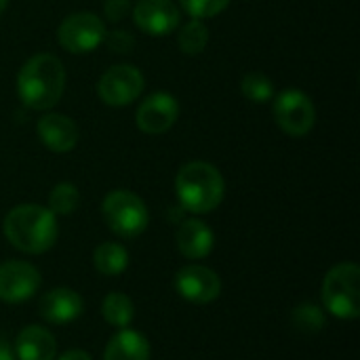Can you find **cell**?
I'll return each mask as SVG.
<instances>
[{"label": "cell", "mask_w": 360, "mask_h": 360, "mask_svg": "<svg viewBox=\"0 0 360 360\" xmlns=\"http://www.w3.org/2000/svg\"><path fill=\"white\" fill-rule=\"evenodd\" d=\"M101 215L108 228L122 238L139 236L150 221L146 202L129 190L110 192L101 202Z\"/></svg>", "instance_id": "obj_5"}, {"label": "cell", "mask_w": 360, "mask_h": 360, "mask_svg": "<svg viewBox=\"0 0 360 360\" xmlns=\"http://www.w3.org/2000/svg\"><path fill=\"white\" fill-rule=\"evenodd\" d=\"M175 192L179 205L190 213L215 211L226 194V181L217 167L205 160H192L184 165L175 175Z\"/></svg>", "instance_id": "obj_3"}, {"label": "cell", "mask_w": 360, "mask_h": 360, "mask_svg": "<svg viewBox=\"0 0 360 360\" xmlns=\"http://www.w3.org/2000/svg\"><path fill=\"white\" fill-rule=\"evenodd\" d=\"M293 325L297 327V331L314 335L323 329L325 325V314L319 306L314 304H304L300 308H295L293 312Z\"/></svg>", "instance_id": "obj_23"}, {"label": "cell", "mask_w": 360, "mask_h": 360, "mask_svg": "<svg viewBox=\"0 0 360 360\" xmlns=\"http://www.w3.org/2000/svg\"><path fill=\"white\" fill-rule=\"evenodd\" d=\"M59 44L74 55H86L101 46L105 40V23L99 15L80 11L68 15L57 27Z\"/></svg>", "instance_id": "obj_6"}, {"label": "cell", "mask_w": 360, "mask_h": 360, "mask_svg": "<svg viewBox=\"0 0 360 360\" xmlns=\"http://www.w3.org/2000/svg\"><path fill=\"white\" fill-rule=\"evenodd\" d=\"M131 11V0H105L103 2V17L110 23L122 21Z\"/></svg>", "instance_id": "obj_26"}, {"label": "cell", "mask_w": 360, "mask_h": 360, "mask_svg": "<svg viewBox=\"0 0 360 360\" xmlns=\"http://www.w3.org/2000/svg\"><path fill=\"white\" fill-rule=\"evenodd\" d=\"M80 205V192L74 184L61 181L49 194V211L53 215H72Z\"/></svg>", "instance_id": "obj_21"}, {"label": "cell", "mask_w": 360, "mask_h": 360, "mask_svg": "<svg viewBox=\"0 0 360 360\" xmlns=\"http://www.w3.org/2000/svg\"><path fill=\"white\" fill-rule=\"evenodd\" d=\"M177 42L179 49L186 55H198L205 51L207 42H209V30L202 23V19H190L177 34Z\"/></svg>", "instance_id": "obj_20"}, {"label": "cell", "mask_w": 360, "mask_h": 360, "mask_svg": "<svg viewBox=\"0 0 360 360\" xmlns=\"http://www.w3.org/2000/svg\"><path fill=\"white\" fill-rule=\"evenodd\" d=\"M179 19L181 13L173 0H139L133 6V21L148 36L173 34Z\"/></svg>", "instance_id": "obj_12"}, {"label": "cell", "mask_w": 360, "mask_h": 360, "mask_svg": "<svg viewBox=\"0 0 360 360\" xmlns=\"http://www.w3.org/2000/svg\"><path fill=\"white\" fill-rule=\"evenodd\" d=\"M103 42H108V46L114 53H131L133 46H135V38L127 30H114V32L105 34V40Z\"/></svg>", "instance_id": "obj_25"}, {"label": "cell", "mask_w": 360, "mask_h": 360, "mask_svg": "<svg viewBox=\"0 0 360 360\" xmlns=\"http://www.w3.org/2000/svg\"><path fill=\"white\" fill-rule=\"evenodd\" d=\"M272 114L276 124L291 137H306L316 122V108L300 89L278 93L272 103Z\"/></svg>", "instance_id": "obj_7"}, {"label": "cell", "mask_w": 360, "mask_h": 360, "mask_svg": "<svg viewBox=\"0 0 360 360\" xmlns=\"http://www.w3.org/2000/svg\"><path fill=\"white\" fill-rule=\"evenodd\" d=\"M65 68L59 57L38 53L30 57L17 74V95L23 105L36 112L51 110L63 95Z\"/></svg>", "instance_id": "obj_1"}, {"label": "cell", "mask_w": 360, "mask_h": 360, "mask_svg": "<svg viewBox=\"0 0 360 360\" xmlns=\"http://www.w3.org/2000/svg\"><path fill=\"white\" fill-rule=\"evenodd\" d=\"M0 360H17L15 350L11 348V344L4 338H0Z\"/></svg>", "instance_id": "obj_27"}, {"label": "cell", "mask_w": 360, "mask_h": 360, "mask_svg": "<svg viewBox=\"0 0 360 360\" xmlns=\"http://www.w3.org/2000/svg\"><path fill=\"white\" fill-rule=\"evenodd\" d=\"M15 356L19 360H55L57 342L51 331L40 325H30L15 340Z\"/></svg>", "instance_id": "obj_16"}, {"label": "cell", "mask_w": 360, "mask_h": 360, "mask_svg": "<svg viewBox=\"0 0 360 360\" xmlns=\"http://www.w3.org/2000/svg\"><path fill=\"white\" fill-rule=\"evenodd\" d=\"M6 6H8V0H0V15L6 11Z\"/></svg>", "instance_id": "obj_29"}, {"label": "cell", "mask_w": 360, "mask_h": 360, "mask_svg": "<svg viewBox=\"0 0 360 360\" xmlns=\"http://www.w3.org/2000/svg\"><path fill=\"white\" fill-rule=\"evenodd\" d=\"M40 141L55 154H65L78 143V127L65 114L49 112L36 124Z\"/></svg>", "instance_id": "obj_13"}, {"label": "cell", "mask_w": 360, "mask_h": 360, "mask_svg": "<svg viewBox=\"0 0 360 360\" xmlns=\"http://www.w3.org/2000/svg\"><path fill=\"white\" fill-rule=\"evenodd\" d=\"M173 285H175L177 293L186 302L198 304V306H205V304L215 302L219 297V293H221V281H219V276L211 268L194 266V264L181 268L175 274Z\"/></svg>", "instance_id": "obj_11"}, {"label": "cell", "mask_w": 360, "mask_h": 360, "mask_svg": "<svg viewBox=\"0 0 360 360\" xmlns=\"http://www.w3.org/2000/svg\"><path fill=\"white\" fill-rule=\"evenodd\" d=\"M146 86L143 74L131 65V63H116L108 68L99 82H97V95L105 105L122 108L133 103Z\"/></svg>", "instance_id": "obj_8"}, {"label": "cell", "mask_w": 360, "mask_h": 360, "mask_svg": "<svg viewBox=\"0 0 360 360\" xmlns=\"http://www.w3.org/2000/svg\"><path fill=\"white\" fill-rule=\"evenodd\" d=\"M321 297L335 319L354 321L360 314V268L356 264H340L325 274Z\"/></svg>", "instance_id": "obj_4"}, {"label": "cell", "mask_w": 360, "mask_h": 360, "mask_svg": "<svg viewBox=\"0 0 360 360\" xmlns=\"http://www.w3.org/2000/svg\"><path fill=\"white\" fill-rule=\"evenodd\" d=\"M243 95L253 103H266L274 99V84L264 72H249L240 80Z\"/></svg>", "instance_id": "obj_22"}, {"label": "cell", "mask_w": 360, "mask_h": 360, "mask_svg": "<svg viewBox=\"0 0 360 360\" xmlns=\"http://www.w3.org/2000/svg\"><path fill=\"white\" fill-rule=\"evenodd\" d=\"M175 245L188 259H202L213 251V230L200 219H184L175 232Z\"/></svg>", "instance_id": "obj_15"}, {"label": "cell", "mask_w": 360, "mask_h": 360, "mask_svg": "<svg viewBox=\"0 0 360 360\" xmlns=\"http://www.w3.org/2000/svg\"><path fill=\"white\" fill-rule=\"evenodd\" d=\"M103 360H150V344L141 333L120 329L108 342Z\"/></svg>", "instance_id": "obj_17"}, {"label": "cell", "mask_w": 360, "mask_h": 360, "mask_svg": "<svg viewBox=\"0 0 360 360\" xmlns=\"http://www.w3.org/2000/svg\"><path fill=\"white\" fill-rule=\"evenodd\" d=\"M40 287V272L19 259H11L0 264V302L21 304L36 295Z\"/></svg>", "instance_id": "obj_10"}, {"label": "cell", "mask_w": 360, "mask_h": 360, "mask_svg": "<svg viewBox=\"0 0 360 360\" xmlns=\"http://www.w3.org/2000/svg\"><path fill=\"white\" fill-rule=\"evenodd\" d=\"M57 360H91V356L84 350H68V352H63Z\"/></svg>", "instance_id": "obj_28"}, {"label": "cell", "mask_w": 360, "mask_h": 360, "mask_svg": "<svg viewBox=\"0 0 360 360\" xmlns=\"http://www.w3.org/2000/svg\"><path fill=\"white\" fill-rule=\"evenodd\" d=\"M38 310H40V316L46 323H51V325H68V323L76 321L82 314L84 304H82V297L76 291L59 287V289H53V291H49V293H44L40 297Z\"/></svg>", "instance_id": "obj_14"}, {"label": "cell", "mask_w": 360, "mask_h": 360, "mask_svg": "<svg viewBox=\"0 0 360 360\" xmlns=\"http://www.w3.org/2000/svg\"><path fill=\"white\" fill-rule=\"evenodd\" d=\"M179 118V103L171 93L158 91L148 95L135 112V124L146 135L167 133Z\"/></svg>", "instance_id": "obj_9"}, {"label": "cell", "mask_w": 360, "mask_h": 360, "mask_svg": "<svg viewBox=\"0 0 360 360\" xmlns=\"http://www.w3.org/2000/svg\"><path fill=\"white\" fill-rule=\"evenodd\" d=\"M93 264L103 276H118L129 266V251L118 243H101L93 253Z\"/></svg>", "instance_id": "obj_18"}, {"label": "cell", "mask_w": 360, "mask_h": 360, "mask_svg": "<svg viewBox=\"0 0 360 360\" xmlns=\"http://www.w3.org/2000/svg\"><path fill=\"white\" fill-rule=\"evenodd\" d=\"M179 4L192 19H209L226 11L230 0H179Z\"/></svg>", "instance_id": "obj_24"}, {"label": "cell", "mask_w": 360, "mask_h": 360, "mask_svg": "<svg viewBox=\"0 0 360 360\" xmlns=\"http://www.w3.org/2000/svg\"><path fill=\"white\" fill-rule=\"evenodd\" d=\"M101 316L116 329H127L135 316L133 302L124 293H110L101 304Z\"/></svg>", "instance_id": "obj_19"}, {"label": "cell", "mask_w": 360, "mask_h": 360, "mask_svg": "<svg viewBox=\"0 0 360 360\" xmlns=\"http://www.w3.org/2000/svg\"><path fill=\"white\" fill-rule=\"evenodd\" d=\"M2 232L6 240L27 255H40L49 251L57 240V219L40 205H19L4 217Z\"/></svg>", "instance_id": "obj_2"}]
</instances>
